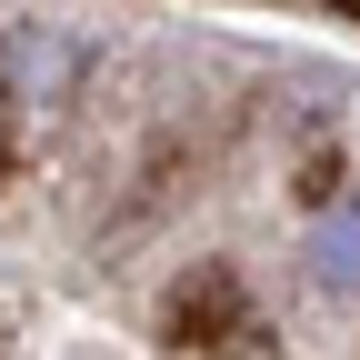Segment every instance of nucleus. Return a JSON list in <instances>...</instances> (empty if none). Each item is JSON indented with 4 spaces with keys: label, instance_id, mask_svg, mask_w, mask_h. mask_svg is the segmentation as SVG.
I'll list each match as a JSON object with an SVG mask.
<instances>
[{
    "label": "nucleus",
    "instance_id": "1",
    "mask_svg": "<svg viewBox=\"0 0 360 360\" xmlns=\"http://www.w3.org/2000/svg\"><path fill=\"white\" fill-rule=\"evenodd\" d=\"M310 260H321V281H330V290H360V200L330 210L321 231H310Z\"/></svg>",
    "mask_w": 360,
    "mask_h": 360
},
{
    "label": "nucleus",
    "instance_id": "2",
    "mask_svg": "<svg viewBox=\"0 0 360 360\" xmlns=\"http://www.w3.org/2000/svg\"><path fill=\"white\" fill-rule=\"evenodd\" d=\"M11 70H20V101H30V90H60V80H70V51H40V40H20Z\"/></svg>",
    "mask_w": 360,
    "mask_h": 360
},
{
    "label": "nucleus",
    "instance_id": "3",
    "mask_svg": "<svg viewBox=\"0 0 360 360\" xmlns=\"http://www.w3.org/2000/svg\"><path fill=\"white\" fill-rule=\"evenodd\" d=\"M350 11H360V0H350Z\"/></svg>",
    "mask_w": 360,
    "mask_h": 360
}]
</instances>
